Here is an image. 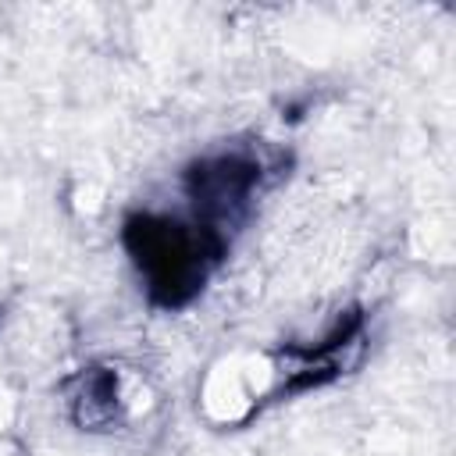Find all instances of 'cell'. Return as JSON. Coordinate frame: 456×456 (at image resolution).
I'll return each mask as SVG.
<instances>
[{"instance_id": "6da1fadb", "label": "cell", "mask_w": 456, "mask_h": 456, "mask_svg": "<svg viewBox=\"0 0 456 456\" xmlns=\"http://www.w3.org/2000/svg\"><path fill=\"white\" fill-rule=\"evenodd\" d=\"M125 239L139 267L150 274V289L160 303H182L196 292L203 278L200 249L178 224H167L157 217H132Z\"/></svg>"}]
</instances>
